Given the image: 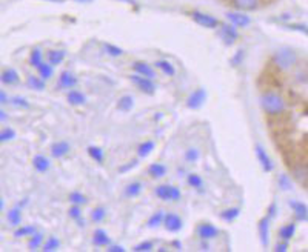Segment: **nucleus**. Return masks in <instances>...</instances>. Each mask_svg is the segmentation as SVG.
Listing matches in <instances>:
<instances>
[{
	"mask_svg": "<svg viewBox=\"0 0 308 252\" xmlns=\"http://www.w3.org/2000/svg\"><path fill=\"white\" fill-rule=\"evenodd\" d=\"M261 105L262 109L270 114V115H281L285 111V100L281 94H277L274 91L264 92L261 97Z\"/></svg>",
	"mask_w": 308,
	"mask_h": 252,
	"instance_id": "obj_1",
	"label": "nucleus"
},
{
	"mask_svg": "<svg viewBox=\"0 0 308 252\" xmlns=\"http://www.w3.org/2000/svg\"><path fill=\"white\" fill-rule=\"evenodd\" d=\"M273 60H274V63H276L277 67L285 71V70H290V68L294 67V63L297 60V55H296V52L291 48L284 46V48H279V49L276 51Z\"/></svg>",
	"mask_w": 308,
	"mask_h": 252,
	"instance_id": "obj_2",
	"label": "nucleus"
},
{
	"mask_svg": "<svg viewBox=\"0 0 308 252\" xmlns=\"http://www.w3.org/2000/svg\"><path fill=\"white\" fill-rule=\"evenodd\" d=\"M191 17H193V20H194L197 25H200V26H203V28L214 29V28H218V26L221 25V22L216 19V17H213V16H210V14H205V13H200V11H193V13H191Z\"/></svg>",
	"mask_w": 308,
	"mask_h": 252,
	"instance_id": "obj_3",
	"label": "nucleus"
},
{
	"mask_svg": "<svg viewBox=\"0 0 308 252\" xmlns=\"http://www.w3.org/2000/svg\"><path fill=\"white\" fill-rule=\"evenodd\" d=\"M156 196L161 200H179L180 199V189L170 184H161L156 187Z\"/></svg>",
	"mask_w": 308,
	"mask_h": 252,
	"instance_id": "obj_4",
	"label": "nucleus"
},
{
	"mask_svg": "<svg viewBox=\"0 0 308 252\" xmlns=\"http://www.w3.org/2000/svg\"><path fill=\"white\" fill-rule=\"evenodd\" d=\"M219 36H221V39L224 40L225 45H233V43L239 39L237 29H236V26H234L233 23H224V25H221Z\"/></svg>",
	"mask_w": 308,
	"mask_h": 252,
	"instance_id": "obj_5",
	"label": "nucleus"
},
{
	"mask_svg": "<svg viewBox=\"0 0 308 252\" xmlns=\"http://www.w3.org/2000/svg\"><path fill=\"white\" fill-rule=\"evenodd\" d=\"M130 79L134 82V85H136L142 92L148 94V96H151V94H154V91H156V86H154V83H152L151 79H148V77H143V76H140V74H134V76H131Z\"/></svg>",
	"mask_w": 308,
	"mask_h": 252,
	"instance_id": "obj_6",
	"label": "nucleus"
},
{
	"mask_svg": "<svg viewBox=\"0 0 308 252\" xmlns=\"http://www.w3.org/2000/svg\"><path fill=\"white\" fill-rule=\"evenodd\" d=\"M227 19L230 23H233L234 26H240V28H245V26H248L251 19L243 14V13H237V11H230L227 13Z\"/></svg>",
	"mask_w": 308,
	"mask_h": 252,
	"instance_id": "obj_7",
	"label": "nucleus"
},
{
	"mask_svg": "<svg viewBox=\"0 0 308 252\" xmlns=\"http://www.w3.org/2000/svg\"><path fill=\"white\" fill-rule=\"evenodd\" d=\"M164 225H165V228H167L170 232H177V231L182 229V218H180L177 214L170 212V214H167L165 218H164Z\"/></svg>",
	"mask_w": 308,
	"mask_h": 252,
	"instance_id": "obj_8",
	"label": "nucleus"
},
{
	"mask_svg": "<svg viewBox=\"0 0 308 252\" xmlns=\"http://www.w3.org/2000/svg\"><path fill=\"white\" fill-rule=\"evenodd\" d=\"M205 102V91L203 89H196L191 96L188 97V102H187V106L191 108V109H197L202 106V103Z\"/></svg>",
	"mask_w": 308,
	"mask_h": 252,
	"instance_id": "obj_9",
	"label": "nucleus"
},
{
	"mask_svg": "<svg viewBox=\"0 0 308 252\" xmlns=\"http://www.w3.org/2000/svg\"><path fill=\"white\" fill-rule=\"evenodd\" d=\"M256 155H258V160L261 162L264 171L270 172V171L273 169V162H271V159L268 157V154L265 152V149H264L261 145H256Z\"/></svg>",
	"mask_w": 308,
	"mask_h": 252,
	"instance_id": "obj_10",
	"label": "nucleus"
},
{
	"mask_svg": "<svg viewBox=\"0 0 308 252\" xmlns=\"http://www.w3.org/2000/svg\"><path fill=\"white\" fill-rule=\"evenodd\" d=\"M293 174L294 178L300 183H308V163L300 162L297 165L293 166Z\"/></svg>",
	"mask_w": 308,
	"mask_h": 252,
	"instance_id": "obj_11",
	"label": "nucleus"
},
{
	"mask_svg": "<svg viewBox=\"0 0 308 252\" xmlns=\"http://www.w3.org/2000/svg\"><path fill=\"white\" fill-rule=\"evenodd\" d=\"M270 215L264 217L259 225H258V229H259V237H261V241H262V246H268V228H270Z\"/></svg>",
	"mask_w": 308,
	"mask_h": 252,
	"instance_id": "obj_12",
	"label": "nucleus"
},
{
	"mask_svg": "<svg viewBox=\"0 0 308 252\" xmlns=\"http://www.w3.org/2000/svg\"><path fill=\"white\" fill-rule=\"evenodd\" d=\"M197 234H199V237L202 240H210V238H214L216 235H218L219 231H218V228H214L213 225L205 223V225H200L197 228Z\"/></svg>",
	"mask_w": 308,
	"mask_h": 252,
	"instance_id": "obj_13",
	"label": "nucleus"
},
{
	"mask_svg": "<svg viewBox=\"0 0 308 252\" xmlns=\"http://www.w3.org/2000/svg\"><path fill=\"white\" fill-rule=\"evenodd\" d=\"M133 70H134L137 74H140V76H143V77H148V79H154V77H156V73H154L152 68H151L149 65H146L145 61H136L134 65H133Z\"/></svg>",
	"mask_w": 308,
	"mask_h": 252,
	"instance_id": "obj_14",
	"label": "nucleus"
},
{
	"mask_svg": "<svg viewBox=\"0 0 308 252\" xmlns=\"http://www.w3.org/2000/svg\"><path fill=\"white\" fill-rule=\"evenodd\" d=\"M290 206H291V209L294 211V215H296L297 220H306V218H308V208H306L303 203L296 202V200H291V202H290Z\"/></svg>",
	"mask_w": 308,
	"mask_h": 252,
	"instance_id": "obj_15",
	"label": "nucleus"
},
{
	"mask_svg": "<svg viewBox=\"0 0 308 252\" xmlns=\"http://www.w3.org/2000/svg\"><path fill=\"white\" fill-rule=\"evenodd\" d=\"M59 83L62 88H73L74 85H77V79L73 73L70 71H64L59 77Z\"/></svg>",
	"mask_w": 308,
	"mask_h": 252,
	"instance_id": "obj_16",
	"label": "nucleus"
},
{
	"mask_svg": "<svg viewBox=\"0 0 308 252\" xmlns=\"http://www.w3.org/2000/svg\"><path fill=\"white\" fill-rule=\"evenodd\" d=\"M92 243L96 246H108L111 243V240L104 229H96L94 234H92Z\"/></svg>",
	"mask_w": 308,
	"mask_h": 252,
	"instance_id": "obj_17",
	"label": "nucleus"
},
{
	"mask_svg": "<svg viewBox=\"0 0 308 252\" xmlns=\"http://www.w3.org/2000/svg\"><path fill=\"white\" fill-rule=\"evenodd\" d=\"M233 5L239 10L253 11L259 7V0H233Z\"/></svg>",
	"mask_w": 308,
	"mask_h": 252,
	"instance_id": "obj_18",
	"label": "nucleus"
},
{
	"mask_svg": "<svg viewBox=\"0 0 308 252\" xmlns=\"http://www.w3.org/2000/svg\"><path fill=\"white\" fill-rule=\"evenodd\" d=\"M68 151H70V145L67 142H59L51 146L53 157H64L65 154H68Z\"/></svg>",
	"mask_w": 308,
	"mask_h": 252,
	"instance_id": "obj_19",
	"label": "nucleus"
},
{
	"mask_svg": "<svg viewBox=\"0 0 308 252\" xmlns=\"http://www.w3.org/2000/svg\"><path fill=\"white\" fill-rule=\"evenodd\" d=\"M65 58V51H62V49H51L48 52V60L51 65H60L62 61H64Z\"/></svg>",
	"mask_w": 308,
	"mask_h": 252,
	"instance_id": "obj_20",
	"label": "nucleus"
},
{
	"mask_svg": "<svg viewBox=\"0 0 308 252\" xmlns=\"http://www.w3.org/2000/svg\"><path fill=\"white\" fill-rule=\"evenodd\" d=\"M33 165H34V168L39 172H45L49 168V160L46 159V157H43V155H36L34 159H33Z\"/></svg>",
	"mask_w": 308,
	"mask_h": 252,
	"instance_id": "obj_21",
	"label": "nucleus"
},
{
	"mask_svg": "<svg viewBox=\"0 0 308 252\" xmlns=\"http://www.w3.org/2000/svg\"><path fill=\"white\" fill-rule=\"evenodd\" d=\"M68 102L74 106H79V105H83L86 102V99L80 91H71V92H68Z\"/></svg>",
	"mask_w": 308,
	"mask_h": 252,
	"instance_id": "obj_22",
	"label": "nucleus"
},
{
	"mask_svg": "<svg viewBox=\"0 0 308 252\" xmlns=\"http://www.w3.org/2000/svg\"><path fill=\"white\" fill-rule=\"evenodd\" d=\"M148 172H149V175L154 177V178H161V177H164V175L167 174V166H165V165H161V163H154V165L149 166Z\"/></svg>",
	"mask_w": 308,
	"mask_h": 252,
	"instance_id": "obj_23",
	"label": "nucleus"
},
{
	"mask_svg": "<svg viewBox=\"0 0 308 252\" xmlns=\"http://www.w3.org/2000/svg\"><path fill=\"white\" fill-rule=\"evenodd\" d=\"M20 79H19V74L14 71V70H5L4 73H2V82L5 83V85H14V83H17Z\"/></svg>",
	"mask_w": 308,
	"mask_h": 252,
	"instance_id": "obj_24",
	"label": "nucleus"
},
{
	"mask_svg": "<svg viewBox=\"0 0 308 252\" xmlns=\"http://www.w3.org/2000/svg\"><path fill=\"white\" fill-rule=\"evenodd\" d=\"M29 63H31V67H36L39 68L42 63H43V58H42V52L39 48H34L33 51H31V55H29Z\"/></svg>",
	"mask_w": 308,
	"mask_h": 252,
	"instance_id": "obj_25",
	"label": "nucleus"
},
{
	"mask_svg": "<svg viewBox=\"0 0 308 252\" xmlns=\"http://www.w3.org/2000/svg\"><path fill=\"white\" fill-rule=\"evenodd\" d=\"M294 231H296V226L291 223V225H285L279 229V237L284 240V241H288L293 235H294Z\"/></svg>",
	"mask_w": 308,
	"mask_h": 252,
	"instance_id": "obj_26",
	"label": "nucleus"
},
{
	"mask_svg": "<svg viewBox=\"0 0 308 252\" xmlns=\"http://www.w3.org/2000/svg\"><path fill=\"white\" fill-rule=\"evenodd\" d=\"M117 108L120 111H130L133 108V97L130 96H123L117 100Z\"/></svg>",
	"mask_w": 308,
	"mask_h": 252,
	"instance_id": "obj_27",
	"label": "nucleus"
},
{
	"mask_svg": "<svg viewBox=\"0 0 308 252\" xmlns=\"http://www.w3.org/2000/svg\"><path fill=\"white\" fill-rule=\"evenodd\" d=\"M140 191H142V183H140V181H133V183H130V184L127 186V189H125L127 196H130V197L139 196Z\"/></svg>",
	"mask_w": 308,
	"mask_h": 252,
	"instance_id": "obj_28",
	"label": "nucleus"
},
{
	"mask_svg": "<svg viewBox=\"0 0 308 252\" xmlns=\"http://www.w3.org/2000/svg\"><path fill=\"white\" fill-rule=\"evenodd\" d=\"M45 80L40 77V79H37V77H33L31 76L29 79H28V86L29 88H33V89H36V91H42V89H45V83H43Z\"/></svg>",
	"mask_w": 308,
	"mask_h": 252,
	"instance_id": "obj_29",
	"label": "nucleus"
},
{
	"mask_svg": "<svg viewBox=\"0 0 308 252\" xmlns=\"http://www.w3.org/2000/svg\"><path fill=\"white\" fill-rule=\"evenodd\" d=\"M156 67L161 68V70H162L165 74H168V76H174V73H176L174 67L171 65V63H168L167 60H159V61H156Z\"/></svg>",
	"mask_w": 308,
	"mask_h": 252,
	"instance_id": "obj_30",
	"label": "nucleus"
},
{
	"mask_svg": "<svg viewBox=\"0 0 308 252\" xmlns=\"http://www.w3.org/2000/svg\"><path fill=\"white\" fill-rule=\"evenodd\" d=\"M88 154H89L96 162H99V163L104 162V151H102L100 148H97V146H89V148H88Z\"/></svg>",
	"mask_w": 308,
	"mask_h": 252,
	"instance_id": "obj_31",
	"label": "nucleus"
},
{
	"mask_svg": "<svg viewBox=\"0 0 308 252\" xmlns=\"http://www.w3.org/2000/svg\"><path fill=\"white\" fill-rule=\"evenodd\" d=\"M8 222H10L11 225H14V226L20 223V208H19V206L13 208V209L8 212Z\"/></svg>",
	"mask_w": 308,
	"mask_h": 252,
	"instance_id": "obj_32",
	"label": "nucleus"
},
{
	"mask_svg": "<svg viewBox=\"0 0 308 252\" xmlns=\"http://www.w3.org/2000/svg\"><path fill=\"white\" fill-rule=\"evenodd\" d=\"M164 218H165V215H164L162 212L154 214V215L148 220V228H158V226L164 222Z\"/></svg>",
	"mask_w": 308,
	"mask_h": 252,
	"instance_id": "obj_33",
	"label": "nucleus"
},
{
	"mask_svg": "<svg viewBox=\"0 0 308 252\" xmlns=\"http://www.w3.org/2000/svg\"><path fill=\"white\" fill-rule=\"evenodd\" d=\"M105 215H107V211H105L104 206H97V208L92 209V212H91V217H92L94 222H102V220L105 218Z\"/></svg>",
	"mask_w": 308,
	"mask_h": 252,
	"instance_id": "obj_34",
	"label": "nucleus"
},
{
	"mask_svg": "<svg viewBox=\"0 0 308 252\" xmlns=\"http://www.w3.org/2000/svg\"><path fill=\"white\" fill-rule=\"evenodd\" d=\"M152 149H154V142H145L139 146L137 154H139V157H146Z\"/></svg>",
	"mask_w": 308,
	"mask_h": 252,
	"instance_id": "obj_35",
	"label": "nucleus"
},
{
	"mask_svg": "<svg viewBox=\"0 0 308 252\" xmlns=\"http://www.w3.org/2000/svg\"><path fill=\"white\" fill-rule=\"evenodd\" d=\"M42 241H43V235H42L40 232H34V234H33V238H31L29 243H28V247H29V249H37V247L42 244Z\"/></svg>",
	"mask_w": 308,
	"mask_h": 252,
	"instance_id": "obj_36",
	"label": "nucleus"
},
{
	"mask_svg": "<svg viewBox=\"0 0 308 252\" xmlns=\"http://www.w3.org/2000/svg\"><path fill=\"white\" fill-rule=\"evenodd\" d=\"M239 214H240V209H239V208H230V209L221 212V217H222L224 220H234V218L239 217Z\"/></svg>",
	"mask_w": 308,
	"mask_h": 252,
	"instance_id": "obj_37",
	"label": "nucleus"
},
{
	"mask_svg": "<svg viewBox=\"0 0 308 252\" xmlns=\"http://www.w3.org/2000/svg\"><path fill=\"white\" fill-rule=\"evenodd\" d=\"M37 70H39V74L43 80H46L53 76V68H51V65H46V63H42Z\"/></svg>",
	"mask_w": 308,
	"mask_h": 252,
	"instance_id": "obj_38",
	"label": "nucleus"
},
{
	"mask_svg": "<svg viewBox=\"0 0 308 252\" xmlns=\"http://www.w3.org/2000/svg\"><path fill=\"white\" fill-rule=\"evenodd\" d=\"M70 202H71L73 205H83V203H86L88 200H86V197H85L83 194H80V193H71V194H70Z\"/></svg>",
	"mask_w": 308,
	"mask_h": 252,
	"instance_id": "obj_39",
	"label": "nucleus"
},
{
	"mask_svg": "<svg viewBox=\"0 0 308 252\" xmlns=\"http://www.w3.org/2000/svg\"><path fill=\"white\" fill-rule=\"evenodd\" d=\"M34 232H36L34 226H23V228L17 229V231L14 232V235H16V237H25V235H33Z\"/></svg>",
	"mask_w": 308,
	"mask_h": 252,
	"instance_id": "obj_40",
	"label": "nucleus"
},
{
	"mask_svg": "<svg viewBox=\"0 0 308 252\" xmlns=\"http://www.w3.org/2000/svg\"><path fill=\"white\" fill-rule=\"evenodd\" d=\"M104 48H105V51H107L110 55H113V57L122 55V52H123L120 48H117V46H114V45H111V43H105V45H104Z\"/></svg>",
	"mask_w": 308,
	"mask_h": 252,
	"instance_id": "obj_41",
	"label": "nucleus"
},
{
	"mask_svg": "<svg viewBox=\"0 0 308 252\" xmlns=\"http://www.w3.org/2000/svg\"><path fill=\"white\" fill-rule=\"evenodd\" d=\"M14 137H16V133H14L13 130L7 128V130H4V131H2V134H0V142H2V143H5V142H10V140H13Z\"/></svg>",
	"mask_w": 308,
	"mask_h": 252,
	"instance_id": "obj_42",
	"label": "nucleus"
},
{
	"mask_svg": "<svg viewBox=\"0 0 308 252\" xmlns=\"http://www.w3.org/2000/svg\"><path fill=\"white\" fill-rule=\"evenodd\" d=\"M202 178L199 177V175H196V174H190L188 175V184L190 186H193V187H200L202 186Z\"/></svg>",
	"mask_w": 308,
	"mask_h": 252,
	"instance_id": "obj_43",
	"label": "nucleus"
},
{
	"mask_svg": "<svg viewBox=\"0 0 308 252\" xmlns=\"http://www.w3.org/2000/svg\"><path fill=\"white\" fill-rule=\"evenodd\" d=\"M57 247H59V240H57L56 237L48 238V241L43 244V250H54V249H57Z\"/></svg>",
	"mask_w": 308,
	"mask_h": 252,
	"instance_id": "obj_44",
	"label": "nucleus"
},
{
	"mask_svg": "<svg viewBox=\"0 0 308 252\" xmlns=\"http://www.w3.org/2000/svg\"><path fill=\"white\" fill-rule=\"evenodd\" d=\"M197 157H199V152H197V149H196V148L188 149V151H187V154H185V159H187L188 162H194V160H197Z\"/></svg>",
	"mask_w": 308,
	"mask_h": 252,
	"instance_id": "obj_45",
	"label": "nucleus"
},
{
	"mask_svg": "<svg viewBox=\"0 0 308 252\" xmlns=\"http://www.w3.org/2000/svg\"><path fill=\"white\" fill-rule=\"evenodd\" d=\"M68 214H70V217L71 218H74V220H79L80 218V205H74V206H71L70 208V211H68Z\"/></svg>",
	"mask_w": 308,
	"mask_h": 252,
	"instance_id": "obj_46",
	"label": "nucleus"
},
{
	"mask_svg": "<svg viewBox=\"0 0 308 252\" xmlns=\"http://www.w3.org/2000/svg\"><path fill=\"white\" fill-rule=\"evenodd\" d=\"M279 186H281L282 189H285V191L291 189V183H290V180H288V177H287L285 174H282V175L279 177Z\"/></svg>",
	"mask_w": 308,
	"mask_h": 252,
	"instance_id": "obj_47",
	"label": "nucleus"
},
{
	"mask_svg": "<svg viewBox=\"0 0 308 252\" xmlns=\"http://www.w3.org/2000/svg\"><path fill=\"white\" fill-rule=\"evenodd\" d=\"M13 105L20 106V108H25V109H28V108H29L28 100H25L23 97H14V99H13Z\"/></svg>",
	"mask_w": 308,
	"mask_h": 252,
	"instance_id": "obj_48",
	"label": "nucleus"
},
{
	"mask_svg": "<svg viewBox=\"0 0 308 252\" xmlns=\"http://www.w3.org/2000/svg\"><path fill=\"white\" fill-rule=\"evenodd\" d=\"M152 249V243L151 241H143L142 244L134 246V250H151Z\"/></svg>",
	"mask_w": 308,
	"mask_h": 252,
	"instance_id": "obj_49",
	"label": "nucleus"
},
{
	"mask_svg": "<svg viewBox=\"0 0 308 252\" xmlns=\"http://www.w3.org/2000/svg\"><path fill=\"white\" fill-rule=\"evenodd\" d=\"M287 249H288V243H281V244H276L274 246L276 252H285Z\"/></svg>",
	"mask_w": 308,
	"mask_h": 252,
	"instance_id": "obj_50",
	"label": "nucleus"
},
{
	"mask_svg": "<svg viewBox=\"0 0 308 252\" xmlns=\"http://www.w3.org/2000/svg\"><path fill=\"white\" fill-rule=\"evenodd\" d=\"M136 165H137V162H136V160H133V162H131L130 165H125V166H122V168H120V172H125V171H128L130 168H133V166H136Z\"/></svg>",
	"mask_w": 308,
	"mask_h": 252,
	"instance_id": "obj_51",
	"label": "nucleus"
},
{
	"mask_svg": "<svg viewBox=\"0 0 308 252\" xmlns=\"http://www.w3.org/2000/svg\"><path fill=\"white\" fill-rule=\"evenodd\" d=\"M125 247L123 246H110V252H123Z\"/></svg>",
	"mask_w": 308,
	"mask_h": 252,
	"instance_id": "obj_52",
	"label": "nucleus"
},
{
	"mask_svg": "<svg viewBox=\"0 0 308 252\" xmlns=\"http://www.w3.org/2000/svg\"><path fill=\"white\" fill-rule=\"evenodd\" d=\"M268 215H270V217L276 215V205H274V203L270 205V208H268Z\"/></svg>",
	"mask_w": 308,
	"mask_h": 252,
	"instance_id": "obj_53",
	"label": "nucleus"
},
{
	"mask_svg": "<svg viewBox=\"0 0 308 252\" xmlns=\"http://www.w3.org/2000/svg\"><path fill=\"white\" fill-rule=\"evenodd\" d=\"M0 99H2V103H4V105H5V103L8 102V97H7L5 91H2V92H0Z\"/></svg>",
	"mask_w": 308,
	"mask_h": 252,
	"instance_id": "obj_54",
	"label": "nucleus"
},
{
	"mask_svg": "<svg viewBox=\"0 0 308 252\" xmlns=\"http://www.w3.org/2000/svg\"><path fill=\"white\" fill-rule=\"evenodd\" d=\"M173 246H174V247H179V249H180V247H182V244H180V241H177V240H174V241H173Z\"/></svg>",
	"mask_w": 308,
	"mask_h": 252,
	"instance_id": "obj_55",
	"label": "nucleus"
},
{
	"mask_svg": "<svg viewBox=\"0 0 308 252\" xmlns=\"http://www.w3.org/2000/svg\"><path fill=\"white\" fill-rule=\"evenodd\" d=\"M0 117H2V121H7V115H5V111L0 112Z\"/></svg>",
	"mask_w": 308,
	"mask_h": 252,
	"instance_id": "obj_56",
	"label": "nucleus"
},
{
	"mask_svg": "<svg viewBox=\"0 0 308 252\" xmlns=\"http://www.w3.org/2000/svg\"><path fill=\"white\" fill-rule=\"evenodd\" d=\"M76 2H91V0H76Z\"/></svg>",
	"mask_w": 308,
	"mask_h": 252,
	"instance_id": "obj_57",
	"label": "nucleus"
},
{
	"mask_svg": "<svg viewBox=\"0 0 308 252\" xmlns=\"http://www.w3.org/2000/svg\"><path fill=\"white\" fill-rule=\"evenodd\" d=\"M49 2H62V0H49Z\"/></svg>",
	"mask_w": 308,
	"mask_h": 252,
	"instance_id": "obj_58",
	"label": "nucleus"
}]
</instances>
